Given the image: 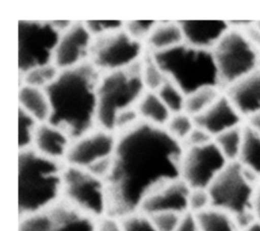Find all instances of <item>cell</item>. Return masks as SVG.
<instances>
[{
    "label": "cell",
    "instance_id": "cell-13",
    "mask_svg": "<svg viewBox=\"0 0 260 231\" xmlns=\"http://www.w3.org/2000/svg\"><path fill=\"white\" fill-rule=\"evenodd\" d=\"M117 136L100 127L72 141L65 158V164L88 169L101 160L114 155Z\"/></svg>",
    "mask_w": 260,
    "mask_h": 231
},
{
    "label": "cell",
    "instance_id": "cell-14",
    "mask_svg": "<svg viewBox=\"0 0 260 231\" xmlns=\"http://www.w3.org/2000/svg\"><path fill=\"white\" fill-rule=\"evenodd\" d=\"M93 36L84 21H73L71 26L61 33L54 56V64L62 71L89 62Z\"/></svg>",
    "mask_w": 260,
    "mask_h": 231
},
{
    "label": "cell",
    "instance_id": "cell-33",
    "mask_svg": "<svg viewBox=\"0 0 260 231\" xmlns=\"http://www.w3.org/2000/svg\"><path fill=\"white\" fill-rule=\"evenodd\" d=\"M157 20H128L125 21V31L134 40L145 43Z\"/></svg>",
    "mask_w": 260,
    "mask_h": 231
},
{
    "label": "cell",
    "instance_id": "cell-20",
    "mask_svg": "<svg viewBox=\"0 0 260 231\" xmlns=\"http://www.w3.org/2000/svg\"><path fill=\"white\" fill-rule=\"evenodd\" d=\"M184 43V35L179 21H157L145 41L146 50L159 53Z\"/></svg>",
    "mask_w": 260,
    "mask_h": 231
},
{
    "label": "cell",
    "instance_id": "cell-19",
    "mask_svg": "<svg viewBox=\"0 0 260 231\" xmlns=\"http://www.w3.org/2000/svg\"><path fill=\"white\" fill-rule=\"evenodd\" d=\"M72 141L62 129L48 122L41 123L36 132L32 149L47 158L65 162Z\"/></svg>",
    "mask_w": 260,
    "mask_h": 231
},
{
    "label": "cell",
    "instance_id": "cell-4",
    "mask_svg": "<svg viewBox=\"0 0 260 231\" xmlns=\"http://www.w3.org/2000/svg\"><path fill=\"white\" fill-rule=\"evenodd\" d=\"M152 56L168 80L177 85L186 96L202 88L221 86L210 50L183 43L173 49L152 53Z\"/></svg>",
    "mask_w": 260,
    "mask_h": 231
},
{
    "label": "cell",
    "instance_id": "cell-40",
    "mask_svg": "<svg viewBox=\"0 0 260 231\" xmlns=\"http://www.w3.org/2000/svg\"><path fill=\"white\" fill-rule=\"evenodd\" d=\"M253 210L256 214L258 220H260V185L256 188L254 202H253Z\"/></svg>",
    "mask_w": 260,
    "mask_h": 231
},
{
    "label": "cell",
    "instance_id": "cell-26",
    "mask_svg": "<svg viewBox=\"0 0 260 231\" xmlns=\"http://www.w3.org/2000/svg\"><path fill=\"white\" fill-rule=\"evenodd\" d=\"M221 95L219 88L207 87L199 89L186 96L185 112L192 118L204 112L211 104H213L217 98Z\"/></svg>",
    "mask_w": 260,
    "mask_h": 231
},
{
    "label": "cell",
    "instance_id": "cell-11",
    "mask_svg": "<svg viewBox=\"0 0 260 231\" xmlns=\"http://www.w3.org/2000/svg\"><path fill=\"white\" fill-rule=\"evenodd\" d=\"M228 163L229 161L214 142L184 148L181 179L190 189H207Z\"/></svg>",
    "mask_w": 260,
    "mask_h": 231
},
{
    "label": "cell",
    "instance_id": "cell-1",
    "mask_svg": "<svg viewBox=\"0 0 260 231\" xmlns=\"http://www.w3.org/2000/svg\"><path fill=\"white\" fill-rule=\"evenodd\" d=\"M183 145L165 128L140 122L117 135L113 168L106 179L108 215L122 218L139 211L160 186L181 178Z\"/></svg>",
    "mask_w": 260,
    "mask_h": 231
},
{
    "label": "cell",
    "instance_id": "cell-32",
    "mask_svg": "<svg viewBox=\"0 0 260 231\" xmlns=\"http://www.w3.org/2000/svg\"><path fill=\"white\" fill-rule=\"evenodd\" d=\"M122 231H157L150 217L140 211L120 218Z\"/></svg>",
    "mask_w": 260,
    "mask_h": 231
},
{
    "label": "cell",
    "instance_id": "cell-8",
    "mask_svg": "<svg viewBox=\"0 0 260 231\" xmlns=\"http://www.w3.org/2000/svg\"><path fill=\"white\" fill-rule=\"evenodd\" d=\"M220 85L230 86L257 70L258 51L248 36L230 29L212 50Z\"/></svg>",
    "mask_w": 260,
    "mask_h": 231
},
{
    "label": "cell",
    "instance_id": "cell-41",
    "mask_svg": "<svg viewBox=\"0 0 260 231\" xmlns=\"http://www.w3.org/2000/svg\"><path fill=\"white\" fill-rule=\"evenodd\" d=\"M249 126L252 127L258 134H260V113L251 118Z\"/></svg>",
    "mask_w": 260,
    "mask_h": 231
},
{
    "label": "cell",
    "instance_id": "cell-7",
    "mask_svg": "<svg viewBox=\"0 0 260 231\" xmlns=\"http://www.w3.org/2000/svg\"><path fill=\"white\" fill-rule=\"evenodd\" d=\"M62 200L93 220L108 215L106 181L86 169L66 165Z\"/></svg>",
    "mask_w": 260,
    "mask_h": 231
},
{
    "label": "cell",
    "instance_id": "cell-28",
    "mask_svg": "<svg viewBox=\"0 0 260 231\" xmlns=\"http://www.w3.org/2000/svg\"><path fill=\"white\" fill-rule=\"evenodd\" d=\"M60 70L55 64L37 67L20 74L19 85H29L38 88H47L59 75Z\"/></svg>",
    "mask_w": 260,
    "mask_h": 231
},
{
    "label": "cell",
    "instance_id": "cell-5",
    "mask_svg": "<svg viewBox=\"0 0 260 231\" xmlns=\"http://www.w3.org/2000/svg\"><path fill=\"white\" fill-rule=\"evenodd\" d=\"M145 91L142 59L129 68L103 74L99 86L98 127L114 133L117 118L136 107Z\"/></svg>",
    "mask_w": 260,
    "mask_h": 231
},
{
    "label": "cell",
    "instance_id": "cell-31",
    "mask_svg": "<svg viewBox=\"0 0 260 231\" xmlns=\"http://www.w3.org/2000/svg\"><path fill=\"white\" fill-rule=\"evenodd\" d=\"M194 128L195 123L193 118L185 111L172 114L165 127L166 131L181 144H183Z\"/></svg>",
    "mask_w": 260,
    "mask_h": 231
},
{
    "label": "cell",
    "instance_id": "cell-23",
    "mask_svg": "<svg viewBox=\"0 0 260 231\" xmlns=\"http://www.w3.org/2000/svg\"><path fill=\"white\" fill-rule=\"evenodd\" d=\"M244 137L238 162L256 176H260V134L249 125L243 128Z\"/></svg>",
    "mask_w": 260,
    "mask_h": 231
},
{
    "label": "cell",
    "instance_id": "cell-3",
    "mask_svg": "<svg viewBox=\"0 0 260 231\" xmlns=\"http://www.w3.org/2000/svg\"><path fill=\"white\" fill-rule=\"evenodd\" d=\"M64 161L53 160L36 150L19 151L18 211L25 217L50 209L62 200Z\"/></svg>",
    "mask_w": 260,
    "mask_h": 231
},
{
    "label": "cell",
    "instance_id": "cell-43",
    "mask_svg": "<svg viewBox=\"0 0 260 231\" xmlns=\"http://www.w3.org/2000/svg\"><path fill=\"white\" fill-rule=\"evenodd\" d=\"M256 27L259 29V31H260V21L258 22V23H256Z\"/></svg>",
    "mask_w": 260,
    "mask_h": 231
},
{
    "label": "cell",
    "instance_id": "cell-12",
    "mask_svg": "<svg viewBox=\"0 0 260 231\" xmlns=\"http://www.w3.org/2000/svg\"><path fill=\"white\" fill-rule=\"evenodd\" d=\"M94 222L61 200L48 210L21 217L19 231H94Z\"/></svg>",
    "mask_w": 260,
    "mask_h": 231
},
{
    "label": "cell",
    "instance_id": "cell-27",
    "mask_svg": "<svg viewBox=\"0 0 260 231\" xmlns=\"http://www.w3.org/2000/svg\"><path fill=\"white\" fill-rule=\"evenodd\" d=\"M142 80L147 91L156 92L167 81L168 78L156 64L152 53L146 50L142 58Z\"/></svg>",
    "mask_w": 260,
    "mask_h": 231
},
{
    "label": "cell",
    "instance_id": "cell-42",
    "mask_svg": "<svg viewBox=\"0 0 260 231\" xmlns=\"http://www.w3.org/2000/svg\"><path fill=\"white\" fill-rule=\"evenodd\" d=\"M240 231H260V220H256L253 223H251L246 228L240 230Z\"/></svg>",
    "mask_w": 260,
    "mask_h": 231
},
{
    "label": "cell",
    "instance_id": "cell-38",
    "mask_svg": "<svg viewBox=\"0 0 260 231\" xmlns=\"http://www.w3.org/2000/svg\"><path fill=\"white\" fill-rule=\"evenodd\" d=\"M94 231H122L120 219L106 215L95 220Z\"/></svg>",
    "mask_w": 260,
    "mask_h": 231
},
{
    "label": "cell",
    "instance_id": "cell-25",
    "mask_svg": "<svg viewBox=\"0 0 260 231\" xmlns=\"http://www.w3.org/2000/svg\"><path fill=\"white\" fill-rule=\"evenodd\" d=\"M243 128L237 127L217 135L214 137L213 142L226 158V160L229 162H234L238 161L239 159L243 144Z\"/></svg>",
    "mask_w": 260,
    "mask_h": 231
},
{
    "label": "cell",
    "instance_id": "cell-34",
    "mask_svg": "<svg viewBox=\"0 0 260 231\" xmlns=\"http://www.w3.org/2000/svg\"><path fill=\"white\" fill-rule=\"evenodd\" d=\"M148 216L157 231H175L181 224L185 215L173 212H161Z\"/></svg>",
    "mask_w": 260,
    "mask_h": 231
},
{
    "label": "cell",
    "instance_id": "cell-36",
    "mask_svg": "<svg viewBox=\"0 0 260 231\" xmlns=\"http://www.w3.org/2000/svg\"><path fill=\"white\" fill-rule=\"evenodd\" d=\"M211 207V200L207 189H191L189 195V213L196 215Z\"/></svg>",
    "mask_w": 260,
    "mask_h": 231
},
{
    "label": "cell",
    "instance_id": "cell-10",
    "mask_svg": "<svg viewBox=\"0 0 260 231\" xmlns=\"http://www.w3.org/2000/svg\"><path fill=\"white\" fill-rule=\"evenodd\" d=\"M144 44L131 37L125 29L93 37L89 62L103 74L123 70L138 63Z\"/></svg>",
    "mask_w": 260,
    "mask_h": 231
},
{
    "label": "cell",
    "instance_id": "cell-18",
    "mask_svg": "<svg viewBox=\"0 0 260 231\" xmlns=\"http://www.w3.org/2000/svg\"><path fill=\"white\" fill-rule=\"evenodd\" d=\"M179 23L185 44L210 51L231 29L223 20H179Z\"/></svg>",
    "mask_w": 260,
    "mask_h": 231
},
{
    "label": "cell",
    "instance_id": "cell-35",
    "mask_svg": "<svg viewBox=\"0 0 260 231\" xmlns=\"http://www.w3.org/2000/svg\"><path fill=\"white\" fill-rule=\"evenodd\" d=\"M88 31L93 37L117 31L124 28L123 20H87L84 21Z\"/></svg>",
    "mask_w": 260,
    "mask_h": 231
},
{
    "label": "cell",
    "instance_id": "cell-30",
    "mask_svg": "<svg viewBox=\"0 0 260 231\" xmlns=\"http://www.w3.org/2000/svg\"><path fill=\"white\" fill-rule=\"evenodd\" d=\"M157 95L172 112V114L183 112L185 110V93L173 82L168 80L157 91Z\"/></svg>",
    "mask_w": 260,
    "mask_h": 231
},
{
    "label": "cell",
    "instance_id": "cell-21",
    "mask_svg": "<svg viewBox=\"0 0 260 231\" xmlns=\"http://www.w3.org/2000/svg\"><path fill=\"white\" fill-rule=\"evenodd\" d=\"M19 108L36 119L39 123L49 121L51 104L45 89L29 85H19Z\"/></svg>",
    "mask_w": 260,
    "mask_h": 231
},
{
    "label": "cell",
    "instance_id": "cell-16",
    "mask_svg": "<svg viewBox=\"0 0 260 231\" xmlns=\"http://www.w3.org/2000/svg\"><path fill=\"white\" fill-rule=\"evenodd\" d=\"M242 115L225 94H221L204 112L194 117L195 126L205 130L213 139L217 135L240 127Z\"/></svg>",
    "mask_w": 260,
    "mask_h": 231
},
{
    "label": "cell",
    "instance_id": "cell-15",
    "mask_svg": "<svg viewBox=\"0 0 260 231\" xmlns=\"http://www.w3.org/2000/svg\"><path fill=\"white\" fill-rule=\"evenodd\" d=\"M190 190L181 178L173 180L151 192L143 201L139 211L146 215L161 212L186 215L189 213Z\"/></svg>",
    "mask_w": 260,
    "mask_h": 231
},
{
    "label": "cell",
    "instance_id": "cell-37",
    "mask_svg": "<svg viewBox=\"0 0 260 231\" xmlns=\"http://www.w3.org/2000/svg\"><path fill=\"white\" fill-rule=\"evenodd\" d=\"M213 142V137L207 133L205 130L195 126V128L192 130L190 135L187 137V139L183 142V147H196V146H203L206 144H209Z\"/></svg>",
    "mask_w": 260,
    "mask_h": 231
},
{
    "label": "cell",
    "instance_id": "cell-39",
    "mask_svg": "<svg viewBox=\"0 0 260 231\" xmlns=\"http://www.w3.org/2000/svg\"><path fill=\"white\" fill-rule=\"evenodd\" d=\"M175 231H198L197 223L194 215L188 213L184 216L181 224Z\"/></svg>",
    "mask_w": 260,
    "mask_h": 231
},
{
    "label": "cell",
    "instance_id": "cell-22",
    "mask_svg": "<svg viewBox=\"0 0 260 231\" xmlns=\"http://www.w3.org/2000/svg\"><path fill=\"white\" fill-rule=\"evenodd\" d=\"M136 109L142 122L155 127L165 128L172 117V112L162 102L156 92L145 91L139 99Z\"/></svg>",
    "mask_w": 260,
    "mask_h": 231
},
{
    "label": "cell",
    "instance_id": "cell-17",
    "mask_svg": "<svg viewBox=\"0 0 260 231\" xmlns=\"http://www.w3.org/2000/svg\"><path fill=\"white\" fill-rule=\"evenodd\" d=\"M225 95L240 114L254 117L260 113V70L257 69L249 75L226 87Z\"/></svg>",
    "mask_w": 260,
    "mask_h": 231
},
{
    "label": "cell",
    "instance_id": "cell-9",
    "mask_svg": "<svg viewBox=\"0 0 260 231\" xmlns=\"http://www.w3.org/2000/svg\"><path fill=\"white\" fill-rule=\"evenodd\" d=\"M61 32L53 21H18V69L23 74L30 69L54 64Z\"/></svg>",
    "mask_w": 260,
    "mask_h": 231
},
{
    "label": "cell",
    "instance_id": "cell-2",
    "mask_svg": "<svg viewBox=\"0 0 260 231\" xmlns=\"http://www.w3.org/2000/svg\"><path fill=\"white\" fill-rule=\"evenodd\" d=\"M102 75L90 62L60 71L45 88L51 104L48 123L65 131L72 140L98 128Z\"/></svg>",
    "mask_w": 260,
    "mask_h": 231
},
{
    "label": "cell",
    "instance_id": "cell-6",
    "mask_svg": "<svg viewBox=\"0 0 260 231\" xmlns=\"http://www.w3.org/2000/svg\"><path fill=\"white\" fill-rule=\"evenodd\" d=\"M253 176L256 175L244 168L238 161L229 162L207 188L211 207L222 210L233 217L254 211L256 188Z\"/></svg>",
    "mask_w": 260,
    "mask_h": 231
},
{
    "label": "cell",
    "instance_id": "cell-24",
    "mask_svg": "<svg viewBox=\"0 0 260 231\" xmlns=\"http://www.w3.org/2000/svg\"><path fill=\"white\" fill-rule=\"evenodd\" d=\"M194 217L199 231H239L234 217L214 207H210Z\"/></svg>",
    "mask_w": 260,
    "mask_h": 231
},
{
    "label": "cell",
    "instance_id": "cell-29",
    "mask_svg": "<svg viewBox=\"0 0 260 231\" xmlns=\"http://www.w3.org/2000/svg\"><path fill=\"white\" fill-rule=\"evenodd\" d=\"M39 123L21 108H18V148L19 151L31 149Z\"/></svg>",
    "mask_w": 260,
    "mask_h": 231
}]
</instances>
